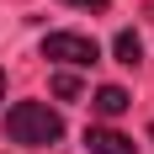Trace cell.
Wrapping results in <instances>:
<instances>
[{
    "instance_id": "277c9868",
    "label": "cell",
    "mask_w": 154,
    "mask_h": 154,
    "mask_svg": "<svg viewBox=\"0 0 154 154\" xmlns=\"http://www.w3.org/2000/svg\"><path fill=\"white\" fill-rule=\"evenodd\" d=\"M91 106L101 112V117H122V112H128V91H122V85H101Z\"/></svg>"
},
{
    "instance_id": "6da1fadb",
    "label": "cell",
    "mask_w": 154,
    "mask_h": 154,
    "mask_svg": "<svg viewBox=\"0 0 154 154\" xmlns=\"http://www.w3.org/2000/svg\"><path fill=\"white\" fill-rule=\"evenodd\" d=\"M5 138L11 143H32V149H48V143L64 138V117L48 101H16L5 112Z\"/></svg>"
},
{
    "instance_id": "ba28073f",
    "label": "cell",
    "mask_w": 154,
    "mask_h": 154,
    "mask_svg": "<svg viewBox=\"0 0 154 154\" xmlns=\"http://www.w3.org/2000/svg\"><path fill=\"white\" fill-rule=\"evenodd\" d=\"M0 101H5V69H0Z\"/></svg>"
},
{
    "instance_id": "7a4b0ae2",
    "label": "cell",
    "mask_w": 154,
    "mask_h": 154,
    "mask_svg": "<svg viewBox=\"0 0 154 154\" xmlns=\"http://www.w3.org/2000/svg\"><path fill=\"white\" fill-rule=\"evenodd\" d=\"M43 59H59V64H69V69H91V64L101 59V48H96V37H85V32H48L43 37Z\"/></svg>"
},
{
    "instance_id": "8992f818",
    "label": "cell",
    "mask_w": 154,
    "mask_h": 154,
    "mask_svg": "<svg viewBox=\"0 0 154 154\" xmlns=\"http://www.w3.org/2000/svg\"><path fill=\"white\" fill-rule=\"evenodd\" d=\"M53 96H64V101H75V96H80V80L69 75V69H59V75H53Z\"/></svg>"
},
{
    "instance_id": "5b68a950",
    "label": "cell",
    "mask_w": 154,
    "mask_h": 154,
    "mask_svg": "<svg viewBox=\"0 0 154 154\" xmlns=\"http://www.w3.org/2000/svg\"><path fill=\"white\" fill-rule=\"evenodd\" d=\"M112 53H117V64H128V69H133V64L143 59V43H138V32H117Z\"/></svg>"
},
{
    "instance_id": "52a82bcc",
    "label": "cell",
    "mask_w": 154,
    "mask_h": 154,
    "mask_svg": "<svg viewBox=\"0 0 154 154\" xmlns=\"http://www.w3.org/2000/svg\"><path fill=\"white\" fill-rule=\"evenodd\" d=\"M64 5H80V11H106V0H64Z\"/></svg>"
},
{
    "instance_id": "3957f363",
    "label": "cell",
    "mask_w": 154,
    "mask_h": 154,
    "mask_svg": "<svg viewBox=\"0 0 154 154\" xmlns=\"http://www.w3.org/2000/svg\"><path fill=\"white\" fill-rule=\"evenodd\" d=\"M85 143H91V154H138V143L122 138V133H112V128H91Z\"/></svg>"
}]
</instances>
